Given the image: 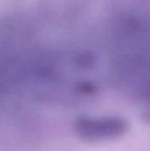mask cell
Instances as JSON below:
<instances>
[{
	"label": "cell",
	"instance_id": "obj_1",
	"mask_svg": "<svg viewBox=\"0 0 150 151\" xmlns=\"http://www.w3.org/2000/svg\"><path fill=\"white\" fill-rule=\"evenodd\" d=\"M123 130V124L114 119H83L77 123V132L87 140H97L114 137Z\"/></svg>",
	"mask_w": 150,
	"mask_h": 151
}]
</instances>
